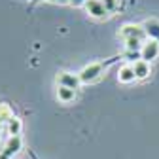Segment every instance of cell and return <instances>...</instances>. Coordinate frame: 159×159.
Listing matches in <instances>:
<instances>
[{
  "mask_svg": "<svg viewBox=\"0 0 159 159\" xmlns=\"http://www.w3.org/2000/svg\"><path fill=\"white\" fill-rule=\"evenodd\" d=\"M104 70H106V66L102 63H91V65L84 66L82 70L78 72L80 82H82V84H95L97 80L104 74Z\"/></svg>",
  "mask_w": 159,
  "mask_h": 159,
  "instance_id": "cell-1",
  "label": "cell"
},
{
  "mask_svg": "<svg viewBox=\"0 0 159 159\" xmlns=\"http://www.w3.org/2000/svg\"><path fill=\"white\" fill-rule=\"evenodd\" d=\"M157 57H159V42L157 40H146L140 49V59L146 63H152Z\"/></svg>",
  "mask_w": 159,
  "mask_h": 159,
  "instance_id": "cell-2",
  "label": "cell"
},
{
  "mask_svg": "<svg viewBox=\"0 0 159 159\" xmlns=\"http://www.w3.org/2000/svg\"><path fill=\"white\" fill-rule=\"evenodd\" d=\"M119 36H121L123 40H129V38H138V40H142L144 42V38H146V30L142 25H123L121 29H119L117 32Z\"/></svg>",
  "mask_w": 159,
  "mask_h": 159,
  "instance_id": "cell-3",
  "label": "cell"
},
{
  "mask_svg": "<svg viewBox=\"0 0 159 159\" xmlns=\"http://www.w3.org/2000/svg\"><path fill=\"white\" fill-rule=\"evenodd\" d=\"M57 85L59 87H68V89H78L80 85H82V82H80V76L78 74L59 72V76H57Z\"/></svg>",
  "mask_w": 159,
  "mask_h": 159,
  "instance_id": "cell-4",
  "label": "cell"
},
{
  "mask_svg": "<svg viewBox=\"0 0 159 159\" xmlns=\"http://www.w3.org/2000/svg\"><path fill=\"white\" fill-rule=\"evenodd\" d=\"M85 11L91 17H95V19H104L108 15L106 8L102 4V0H87V2H85Z\"/></svg>",
  "mask_w": 159,
  "mask_h": 159,
  "instance_id": "cell-5",
  "label": "cell"
},
{
  "mask_svg": "<svg viewBox=\"0 0 159 159\" xmlns=\"http://www.w3.org/2000/svg\"><path fill=\"white\" fill-rule=\"evenodd\" d=\"M133 70H134V76H136V80H146V78L152 74V66H150V63L142 61V59H138V61H134V65H133Z\"/></svg>",
  "mask_w": 159,
  "mask_h": 159,
  "instance_id": "cell-6",
  "label": "cell"
},
{
  "mask_svg": "<svg viewBox=\"0 0 159 159\" xmlns=\"http://www.w3.org/2000/svg\"><path fill=\"white\" fill-rule=\"evenodd\" d=\"M117 80L121 84H133L136 76H134V70H133V65H123V66H119L117 70Z\"/></svg>",
  "mask_w": 159,
  "mask_h": 159,
  "instance_id": "cell-7",
  "label": "cell"
},
{
  "mask_svg": "<svg viewBox=\"0 0 159 159\" xmlns=\"http://www.w3.org/2000/svg\"><path fill=\"white\" fill-rule=\"evenodd\" d=\"M57 98H59V102H63V104H70L74 98H76V89L59 87L57 85Z\"/></svg>",
  "mask_w": 159,
  "mask_h": 159,
  "instance_id": "cell-8",
  "label": "cell"
},
{
  "mask_svg": "<svg viewBox=\"0 0 159 159\" xmlns=\"http://www.w3.org/2000/svg\"><path fill=\"white\" fill-rule=\"evenodd\" d=\"M144 30L148 36H152V40H157L159 42V21L157 19H148V21H144Z\"/></svg>",
  "mask_w": 159,
  "mask_h": 159,
  "instance_id": "cell-9",
  "label": "cell"
},
{
  "mask_svg": "<svg viewBox=\"0 0 159 159\" xmlns=\"http://www.w3.org/2000/svg\"><path fill=\"white\" fill-rule=\"evenodd\" d=\"M6 131H8V134H11V136H19V134H21V131H23V123H21V119L13 116L10 121L6 123Z\"/></svg>",
  "mask_w": 159,
  "mask_h": 159,
  "instance_id": "cell-10",
  "label": "cell"
},
{
  "mask_svg": "<svg viewBox=\"0 0 159 159\" xmlns=\"http://www.w3.org/2000/svg\"><path fill=\"white\" fill-rule=\"evenodd\" d=\"M144 42L142 40H138V38H129L125 40V51H131V53H140Z\"/></svg>",
  "mask_w": 159,
  "mask_h": 159,
  "instance_id": "cell-11",
  "label": "cell"
},
{
  "mask_svg": "<svg viewBox=\"0 0 159 159\" xmlns=\"http://www.w3.org/2000/svg\"><path fill=\"white\" fill-rule=\"evenodd\" d=\"M19 150H21V136H11L6 144V155L17 153Z\"/></svg>",
  "mask_w": 159,
  "mask_h": 159,
  "instance_id": "cell-12",
  "label": "cell"
},
{
  "mask_svg": "<svg viewBox=\"0 0 159 159\" xmlns=\"http://www.w3.org/2000/svg\"><path fill=\"white\" fill-rule=\"evenodd\" d=\"M11 117H13V114H11L10 104L2 102V104H0V125H2V123H8Z\"/></svg>",
  "mask_w": 159,
  "mask_h": 159,
  "instance_id": "cell-13",
  "label": "cell"
},
{
  "mask_svg": "<svg viewBox=\"0 0 159 159\" xmlns=\"http://www.w3.org/2000/svg\"><path fill=\"white\" fill-rule=\"evenodd\" d=\"M117 2H119V0H102V4H104V8H106L108 13H112V11L117 10Z\"/></svg>",
  "mask_w": 159,
  "mask_h": 159,
  "instance_id": "cell-14",
  "label": "cell"
},
{
  "mask_svg": "<svg viewBox=\"0 0 159 159\" xmlns=\"http://www.w3.org/2000/svg\"><path fill=\"white\" fill-rule=\"evenodd\" d=\"M85 2H87V0H68V4L74 6V8H78V6H85Z\"/></svg>",
  "mask_w": 159,
  "mask_h": 159,
  "instance_id": "cell-15",
  "label": "cell"
},
{
  "mask_svg": "<svg viewBox=\"0 0 159 159\" xmlns=\"http://www.w3.org/2000/svg\"><path fill=\"white\" fill-rule=\"evenodd\" d=\"M51 2H61V4H66L68 0H51Z\"/></svg>",
  "mask_w": 159,
  "mask_h": 159,
  "instance_id": "cell-16",
  "label": "cell"
}]
</instances>
